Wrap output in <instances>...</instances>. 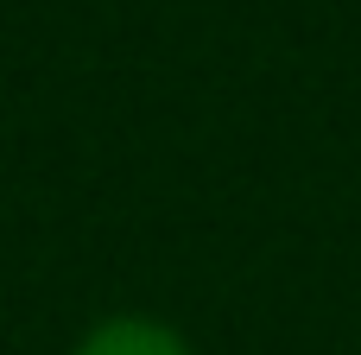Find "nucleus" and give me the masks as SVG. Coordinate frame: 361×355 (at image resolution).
Instances as JSON below:
<instances>
[{"mask_svg": "<svg viewBox=\"0 0 361 355\" xmlns=\"http://www.w3.org/2000/svg\"><path fill=\"white\" fill-rule=\"evenodd\" d=\"M70 355H190V343L171 324L127 311V318H102L95 330H82V343Z\"/></svg>", "mask_w": 361, "mask_h": 355, "instance_id": "nucleus-1", "label": "nucleus"}]
</instances>
